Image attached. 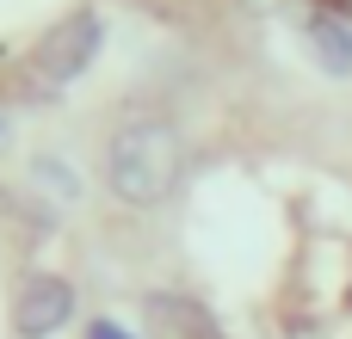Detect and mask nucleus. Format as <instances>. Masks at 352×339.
<instances>
[{
    "mask_svg": "<svg viewBox=\"0 0 352 339\" xmlns=\"http://www.w3.org/2000/svg\"><path fill=\"white\" fill-rule=\"evenodd\" d=\"M99 161H105V185H111L118 204H130V210H161V204L186 185L192 148H186V136H179L173 117L142 111V117H124V124L105 136V154H99Z\"/></svg>",
    "mask_w": 352,
    "mask_h": 339,
    "instance_id": "nucleus-1",
    "label": "nucleus"
},
{
    "mask_svg": "<svg viewBox=\"0 0 352 339\" xmlns=\"http://www.w3.org/2000/svg\"><path fill=\"white\" fill-rule=\"evenodd\" d=\"M105 49V19L93 6H74L62 12L25 56V99H56L62 86H74Z\"/></svg>",
    "mask_w": 352,
    "mask_h": 339,
    "instance_id": "nucleus-2",
    "label": "nucleus"
},
{
    "mask_svg": "<svg viewBox=\"0 0 352 339\" xmlns=\"http://www.w3.org/2000/svg\"><path fill=\"white\" fill-rule=\"evenodd\" d=\"M80 321V290L62 272H31L12 296V334L19 339H62Z\"/></svg>",
    "mask_w": 352,
    "mask_h": 339,
    "instance_id": "nucleus-3",
    "label": "nucleus"
},
{
    "mask_svg": "<svg viewBox=\"0 0 352 339\" xmlns=\"http://www.w3.org/2000/svg\"><path fill=\"white\" fill-rule=\"evenodd\" d=\"M142 321H148V339H229L198 296H179V290H148Z\"/></svg>",
    "mask_w": 352,
    "mask_h": 339,
    "instance_id": "nucleus-4",
    "label": "nucleus"
},
{
    "mask_svg": "<svg viewBox=\"0 0 352 339\" xmlns=\"http://www.w3.org/2000/svg\"><path fill=\"white\" fill-rule=\"evenodd\" d=\"M303 37H309L322 74H352V31H346V19H340L334 6H316V12L303 19Z\"/></svg>",
    "mask_w": 352,
    "mask_h": 339,
    "instance_id": "nucleus-5",
    "label": "nucleus"
},
{
    "mask_svg": "<svg viewBox=\"0 0 352 339\" xmlns=\"http://www.w3.org/2000/svg\"><path fill=\"white\" fill-rule=\"evenodd\" d=\"M31 179H37V191H43V198H56V204H74V198H80L74 173H68L56 154H37V161H31Z\"/></svg>",
    "mask_w": 352,
    "mask_h": 339,
    "instance_id": "nucleus-6",
    "label": "nucleus"
},
{
    "mask_svg": "<svg viewBox=\"0 0 352 339\" xmlns=\"http://www.w3.org/2000/svg\"><path fill=\"white\" fill-rule=\"evenodd\" d=\"M87 339H136L124 321H111V315H99V321H87Z\"/></svg>",
    "mask_w": 352,
    "mask_h": 339,
    "instance_id": "nucleus-7",
    "label": "nucleus"
},
{
    "mask_svg": "<svg viewBox=\"0 0 352 339\" xmlns=\"http://www.w3.org/2000/svg\"><path fill=\"white\" fill-rule=\"evenodd\" d=\"M0 142H6V117H0Z\"/></svg>",
    "mask_w": 352,
    "mask_h": 339,
    "instance_id": "nucleus-8",
    "label": "nucleus"
},
{
    "mask_svg": "<svg viewBox=\"0 0 352 339\" xmlns=\"http://www.w3.org/2000/svg\"><path fill=\"white\" fill-rule=\"evenodd\" d=\"M0 204H6V191H0Z\"/></svg>",
    "mask_w": 352,
    "mask_h": 339,
    "instance_id": "nucleus-9",
    "label": "nucleus"
},
{
    "mask_svg": "<svg viewBox=\"0 0 352 339\" xmlns=\"http://www.w3.org/2000/svg\"><path fill=\"white\" fill-rule=\"evenodd\" d=\"M322 6H328V0H322Z\"/></svg>",
    "mask_w": 352,
    "mask_h": 339,
    "instance_id": "nucleus-10",
    "label": "nucleus"
}]
</instances>
